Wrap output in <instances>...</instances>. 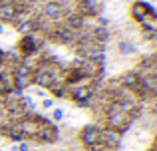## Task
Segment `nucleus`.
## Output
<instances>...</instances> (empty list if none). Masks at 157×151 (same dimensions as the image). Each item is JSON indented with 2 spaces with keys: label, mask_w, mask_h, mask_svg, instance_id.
I'll list each match as a JSON object with an SVG mask.
<instances>
[]
</instances>
